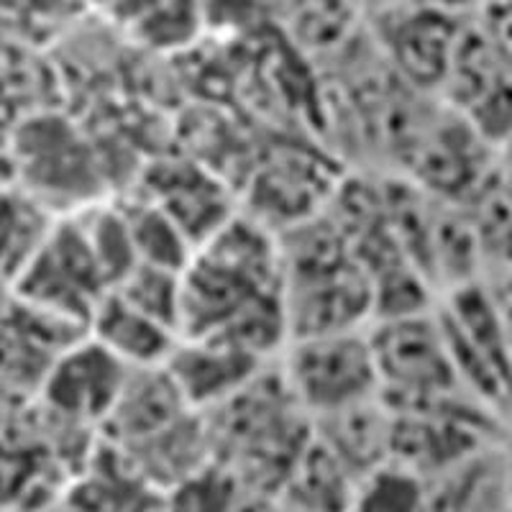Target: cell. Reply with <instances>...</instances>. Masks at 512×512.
<instances>
[{"label": "cell", "instance_id": "cell-2", "mask_svg": "<svg viewBox=\"0 0 512 512\" xmlns=\"http://www.w3.org/2000/svg\"><path fill=\"white\" fill-rule=\"evenodd\" d=\"M280 374L310 418L379 395V369L367 326L292 336L282 349Z\"/></svg>", "mask_w": 512, "mask_h": 512}, {"label": "cell", "instance_id": "cell-13", "mask_svg": "<svg viewBox=\"0 0 512 512\" xmlns=\"http://www.w3.org/2000/svg\"><path fill=\"white\" fill-rule=\"evenodd\" d=\"M497 169L512 185V131L500 141V154H497Z\"/></svg>", "mask_w": 512, "mask_h": 512}, {"label": "cell", "instance_id": "cell-15", "mask_svg": "<svg viewBox=\"0 0 512 512\" xmlns=\"http://www.w3.org/2000/svg\"><path fill=\"white\" fill-rule=\"evenodd\" d=\"M507 487H510V510H512V433L507 438Z\"/></svg>", "mask_w": 512, "mask_h": 512}, {"label": "cell", "instance_id": "cell-16", "mask_svg": "<svg viewBox=\"0 0 512 512\" xmlns=\"http://www.w3.org/2000/svg\"><path fill=\"white\" fill-rule=\"evenodd\" d=\"M484 3H492V0H484Z\"/></svg>", "mask_w": 512, "mask_h": 512}, {"label": "cell", "instance_id": "cell-11", "mask_svg": "<svg viewBox=\"0 0 512 512\" xmlns=\"http://www.w3.org/2000/svg\"><path fill=\"white\" fill-rule=\"evenodd\" d=\"M54 223L47 205L34 195H3L0 198V274L16 282L47 244Z\"/></svg>", "mask_w": 512, "mask_h": 512}, {"label": "cell", "instance_id": "cell-6", "mask_svg": "<svg viewBox=\"0 0 512 512\" xmlns=\"http://www.w3.org/2000/svg\"><path fill=\"white\" fill-rule=\"evenodd\" d=\"M384 44L413 85L433 88L446 80L461 29V11L395 3L384 8Z\"/></svg>", "mask_w": 512, "mask_h": 512}, {"label": "cell", "instance_id": "cell-8", "mask_svg": "<svg viewBox=\"0 0 512 512\" xmlns=\"http://www.w3.org/2000/svg\"><path fill=\"white\" fill-rule=\"evenodd\" d=\"M90 336L108 346L123 364L139 369L167 364L182 333L108 290L90 318Z\"/></svg>", "mask_w": 512, "mask_h": 512}, {"label": "cell", "instance_id": "cell-1", "mask_svg": "<svg viewBox=\"0 0 512 512\" xmlns=\"http://www.w3.org/2000/svg\"><path fill=\"white\" fill-rule=\"evenodd\" d=\"M438 318L461 387L510 420L512 344L487 280L443 292Z\"/></svg>", "mask_w": 512, "mask_h": 512}, {"label": "cell", "instance_id": "cell-4", "mask_svg": "<svg viewBox=\"0 0 512 512\" xmlns=\"http://www.w3.org/2000/svg\"><path fill=\"white\" fill-rule=\"evenodd\" d=\"M131 367L88 333L49 361L44 397L49 408L85 423H105L116 408Z\"/></svg>", "mask_w": 512, "mask_h": 512}, {"label": "cell", "instance_id": "cell-5", "mask_svg": "<svg viewBox=\"0 0 512 512\" xmlns=\"http://www.w3.org/2000/svg\"><path fill=\"white\" fill-rule=\"evenodd\" d=\"M262 356L216 336H182L167 372L192 410L205 413L249 387L264 367Z\"/></svg>", "mask_w": 512, "mask_h": 512}, {"label": "cell", "instance_id": "cell-3", "mask_svg": "<svg viewBox=\"0 0 512 512\" xmlns=\"http://www.w3.org/2000/svg\"><path fill=\"white\" fill-rule=\"evenodd\" d=\"M369 336L379 369V395L390 408L466 392L448 354L438 310L372 320Z\"/></svg>", "mask_w": 512, "mask_h": 512}, {"label": "cell", "instance_id": "cell-12", "mask_svg": "<svg viewBox=\"0 0 512 512\" xmlns=\"http://www.w3.org/2000/svg\"><path fill=\"white\" fill-rule=\"evenodd\" d=\"M351 507L384 512L428 507V479L390 456L356 479Z\"/></svg>", "mask_w": 512, "mask_h": 512}, {"label": "cell", "instance_id": "cell-9", "mask_svg": "<svg viewBox=\"0 0 512 512\" xmlns=\"http://www.w3.org/2000/svg\"><path fill=\"white\" fill-rule=\"evenodd\" d=\"M507 433L428 479L431 510H510Z\"/></svg>", "mask_w": 512, "mask_h": 512}, {"label": "cell", "instance_id": "cell-7", "mask_svg": "<svg viewBox=\"0 0 512 512\" xmlns=\"http://www.w3.org/2000/svg\"><path fill=\"white\" fill-rule=\"evenodd\" d=\"M313 436L356 479L392 456V408L382 395L310 418Z\"/></svg>", "mask_w": 512, "mask_h": 512}, {"label": "cell", "instance_id": "cell-14", "mask_svg": "<svg viewBox=\"0 0 512 512\" xmlns=\"http://www.w3.org/2000/svg\"><path fill=\"white\" fill-rule=\"evenodd\" d=\"M8 287H11V280L0 274V320L6 318L8 310H11V305H13V292L8 290Z\"/></svg>", "mask_w": 512, "mask_h": 512}, {"label": "cell", "instance_id": "cell-10", "mask_svg": "<svg viewBox=\"0 0 512 512\" xmlns=\"http://www.w3.org/2000/svg\"><path fill=\"white\" fill-rule=\"evenodd\" d=\"M205 0H116L108 11L141 44L172 49L198 34Z\"/></svg>", "mask_w": 512, "mask_h": 512}]
</instances>
